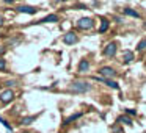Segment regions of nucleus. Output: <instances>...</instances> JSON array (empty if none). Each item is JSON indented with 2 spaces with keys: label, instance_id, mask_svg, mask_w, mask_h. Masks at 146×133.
<instances>
[{
  "label": "nucleus",
  "instance_id": "f257e3e1",
  "mask_svg": "<svg viewBox=\"0 0 146 133\" xmlns=\"http://www.w3.org/2000/svg\"><path fill=\"white\" fill-rule=\"evenodd\" d=\"M69 91L74 94H85V92L91 91V85L88 82H82V80H76V82L71 83Z\"/></svg>",
  "mask_w": 146,
  "mask_h": 133
},
{
  "label": "nucleus",
  "instance_id": "f03ea898",
  "mask_svg": "<svg viewBox=\"0 0 146 133\" xmlns=\"http://www.w3.org/2000/svg\"><path fill=\"white\" fill-rule=\"evenodd\" d=\"M77 27H79L80 30H91L93 27H94V20H93L91 17H82V19H79V22H77Z\"/></svg>",
  "mask_w": 146,
  "mask_h": 133
},
{
  "label": "nucleus",
  "instance_id": "7ed1b4c3",
  "mask_svg": "<svg viewBox=\"0 0 146 133\" xmlns=\"http://www.w3.org/2000/svg\"><path fill=\"white\" fill-rule=\"evenodd\" d=\"M99 75L105 80H110V78H113V77H116V70L108 67V66H104V67L99 69Z\"/></svg>",
  "mask_w": 146,
  "mask_h": 133
},
{
  "label": "nucleus",
  "instance_id": "20e7f679",
  "mask_svg": "<svg viewBox=\"0 0 146 133\" xmlns=\"http://www.w3.org/2000/svg\"><path fill=\"white\" fill-rule=\"evenodd\" d=\"M116 50H118L116 42H108V44L105 45V49H104V55H105V57H108V58H111V57L116 55Z\"/></svg>",
  "mask_w": 146,
  "mask_h": 133
},
{
  "label": "nucleus",
  "instance_id": "39448f33",
  "mask_svg": "<svg viewBox=\"0 0 146 133\" xmlns=\"http://www.w3.org/2000/svg\"><path fill=\"white\" fill-rule=\"evenodd\" d=\"M14 99V92L11 91V89H5V91L0 92V100H2V103H10L11 100Z\"/></svg>",
  "mask_w": 146,
  "mask_h": 133
},
{
  "label": "nucleus",
  "instance_id": "423d86ee",
  "mask_svg": "<svg viewBox=\"0 0 146 133\" xmlns=\"http://www.w3.org/2000/svg\"><path fill=\"white\" fill-rule=\"evenodd\" d=\"M19 13H25V14H36L38 13V8L36 7H29V5H21V7H17L16 8Z\"/></svg>",
  "mask_w": 146,
  "mask_h": 133
},
{
  "label": "nucleus",
  "instance_id": "0eeeda50",
  "mask_svg": "<svg viewBox=\"0 0 146 133\" xmlns=\"http://www.w3.org/2000/svg\"><path fill=\"white\" fill-rule=\"evenodd\" d=\"M77 41H79V38H77V36L74 35L72 32L66 33V35L63 36V42H64V44H68V45H72V44H76Z\"/></svg>",
  "mask_w": 146,
  "mask_h": 133
},
{
  "label": "nucleus",
  "instance_id": "6e6552de",
  "mask_svg": "<svg viewBox=\"0 0 146 133\" xmlns=\"http://www.w3.org/2000/svg\"><path fill=\"white\" fill-rule=\"evenodd\" d=\"M90 69V63H88V60L86 58H83V60H80V63H79V74H85L86 70Z\"/></svg>",
  "mask_w": 146,
  "mask_h": 133
},
{
  "label": "nucleus",
  "instance_id": "1a4fd4ad",
  "mask_svg": "<svg viewBox=\"0 0 146 133\" xmlns=\"http://www.w3.org/2000/svg\"><path fill=\"white\" fill-rule=\"evenodd\" d=\"M60 20V17L57 16V14H49V16H46L44 19H41L38 24H47V22H58Z\"/></svg>",
  "mask_w": 146,
  "mask_h": 133
},
{
  "label": "nucleus",
  "instance_id": "9d476101",
  "mask_svg": "<svg viewBox=\"0 0 146 133\" xmlns=\"http://www.w3.org/2000/svg\"><path fill=\"white\" fill-rule=\"evenodd\" d=\"M123 14H126V16H130V17H137V19H140V14L137 13V11H133L132 8H124V10H123Z\"/></svg>",
  "mask_w": 146,
  "mask_h": 133
},
{
  "label": "nucleus",
  "instance_id": "9b49d317",
  "mask_svg": "<svg viewBox=\"0 0 146 133\" xmlns=\"http://www.w3.org/2000/svg\"><path fill=\"white\" fill-rule=\"evenodd\" d=\"M33 120H36V116H25L21 119V125H30Z\"/></svg>",
  "mask_w": 146,
  "mask_h": 133
},
{
  "label": "nucleus",
  "instance_id": "f8f14e48",
  "mask_svg": "<svg viewBox=\"0 0 146 133\" xmlns=\"http://www.w3.org/2000/svg\"><path fill=\"white\" fill-rule=\"evenodd\" d=\"M116 122L118 124H126V125H132V119L127 117V116H118Z\"/></svg>",
  "mask_w": 146,
  "mask_h": 133
},
{
  "label": "nucleus",
  "instance_id": "ddd939ff",
  "mask_svg": "<svg viewBox=\"0 0 146 133\" xmlns=\"http://www.w3.org/2000/svg\"><path fill=\"white\" fill-rule=\"evenodd\" d=\"M132 60H133V52L126 50V52L123 53V61H124V63H130Z\"/></svg>",
  "mask_w": 146,
  "mask_h": 133
},
{
  "label": "nucleus",
  "instance_id": "4468645a",
  "mask_svg": "<svg viewBox=\"0 0 146 133\" xmlns=\"http://www.w3.org/2000/svg\"><path fill=\"white\" fill-rule=\"evenodd\" d=\"M108 25H110V22H108L107 19H102L101 20V27H99V33H105L108 30Z\"/></svg>",
  "mask_w": 146,
  "mask_h": 133
},
{
  "label": "nucleus",
  "instance_id": "2eb2a0df",
  "mask_svg": "<svg viewBox=\"0 0 146 133\" xmlns=\"http://www.w3.org/2000/svg\"><path fill=\"white\" fill-rule=\"evenodd\" d=\"M80 116H82V113H76V114H72V116H69V117H68V119L66 120H64V125H68V124H71V122H72V120H76V119H79V117Z\"/></svg>",
  "mask_w": 146,
  "mask_h": 133
},
{
  "label": "nucleus",
  "instance_id": "dca6fc26",
  "mask_svg": "<svg viewBox=\"0 0 146 133\" xmlns=\"http://www.w3.org/2000/svg\"><path fill=\"white\" fill-rule=\"evenodd\" d=\"M145 49H146V39H141V41L137 44V50L141 52V50H145Z\"/></svg>",
  "mask_w": 146,
  "mask_h": 133
},
{
  "label": "nucleus",
  "instance_id": "f3484780",
  "mask_svg": "<svg viewBox=\"0 0 146 133\" xmlns=\"http://www.w3.org/2000/svg\"><path fill=\"white\" fill-rule=\"evenodd\" d=\"M105 85L110 86V88H113V89H119L118 83H116V82H111V80H105Z\"/></svg>",
  "mask_w": 146,
  "mask_h": 133
},
{
  "label": "nucleus",
  "instance_id": "a211bd4d",
  "mask_svg": "<svg viewBox=\"0 0 146 133\" xmlns=\"http://www.w3.org/2000/svg\"><path fill=\"white\" fill-rule=\"evenodd\" d=\"M5 69H7V61H5L3 58H0V72L5 70Z\"/></svg>",
  "mask_w": 146,
  "mask_h": 133
},
{
  "label": "nucleus",
  "instance_id": "6ab92c4d",
  "mask_svg": "<svg viewBox=\"0 0 146 133\" xmlns=\"http://www.w3.org/2000/svg\"><path fill=\"white\" fill-rule=\"evenodd\" d=\"M124 113H126V114H129V116H135V114H137V111H135V110H130V108H127V110H124Z\"/></svg>",
  "mask_w": 146,
  "mask_h": 133
},
{
  "label": "nucleus",
  "instance_id": "aec40b11",
  "mask_svg": "<svg viewBox=\"0 0 146 133\" xmlns=\"http://www.w3.org/2000/svg\"><path fill=\"white\" fill-rule=\"evenodd\" d=\"M0 122L3 124V125H5V127H7V128H8V130H13V128H11V125H10V124H8V122H7V120H5V119H2V117H0Z\"/></svg>",
  "mask_w": 146,
  "mask_h": 133
},
{
  "label": "nucleus",
  "instance_id": "412c9836",
  "mask_svg": "<svg viewBox=\"0 0 146 133\" xmlns=\"http://www.w3.org/2000/svg\"><path fill=\"white\" fill-rule=\"evenodd\" d=\"M19 41H21V39H10V41H8V44H10V45H16Z\"/></svg>",
  "mask_w": 146,
  "mask_h": 133
},
{
  "label": "nucleus",
  "instance_id": "4be33fe9",
  "mask_svg": "<svg viewBox=\"0 0 146 133\" xmlns=\"http://www.w3.org/2000/svg\"><path fill=\"white\" fill-rule=\"evenodd\" d=\"M74 8H79V10H86V7H85V5H82V3H76V5H74Z\"/></svg>",
  "mask_w": 146,
  "mask_h": 133
},
{
  "label": "nucleus",
  "instance_id": "5701e85b",
  "mask_svg": "<svg viewBox=\"0 0 146 133\" xmlns=\"http://www.w3.org/2000/svg\"><path fill=\"white\" fill-rule=\"evenodd\" d=\"M14 83H16L14 80H7V82H5V86H13Z\"/></svg>",
  "mask_w": 146,
  "mask_h": 133
},
{
  "label": "nucleus",
  "instance_id": "b1692460",
  "mask_svg": "<svg viewBox=\"0 0 146 133\" xmlns=\"http://www.w3.org/2000/svg\"><path fill=\"white\" fill-rule=\"evenodd\" d=\"M7 52V49H5V45H0V58H2V55Z\"/></svg>",
  "mask_w": 146,
  "mask_h": 133
},
{
  "label": "nucleus",
  "instance_id": "393cba45",
  "mask_svg": "<svg viewBox=\"0 0 146 133\" xmlns=\"http://www.w3.org/2000/svg\"><path fill=\"white\" fill-rule=\"evenodd\" d=\"M111 132H116V133H121V128H118V127H111Z\"/></svg>",
  "mask_w": 146,
  "mask_h": 133
},
{
  "label": "nucleus",
  "instance_id": "a878e982",
  "mask_svg": "<svg viewBox=\"0 0 146 133\" xmlns=\"http://www.w3.org/2000/svg\"><path fill=\"white\" fill-rule=\"evenodd\" d=\"M2 24H3V16L0 14V25H2Z\"/></svg>",
  "mask_w": 146,
  "mask_h": 133
},
{
  "label": "nucleus",
  "instance_id": "bb28decb",
  "mask_svg": "<svg viewBox=\"0 0 146 133\" xmlns=\"http://www.w3.org/2000/svg\"><path fill=\"white\" fill-rule=\"evenodd\" d=\"M143 27H145V30H146V22H145V24H143Z\"/></svg>",
  "mask_w": 146,
  "mask_h": 133
}]
</instances>
